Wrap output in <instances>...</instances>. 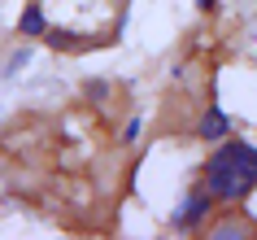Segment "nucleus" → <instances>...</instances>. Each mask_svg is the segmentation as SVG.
Wrapping results in <instances>:
<instances>
[{
    "label": "nucleus",
    "instance_id": "f257e3e1",
    "mask_svg": "<svg viewBox=\"0 0 257 240\" xmlns=\"http://www.w3.org/2000/svg\"><path fill=\"white\" fill-rule=\"evenodd\" d=\"M257 188V148L248 140H227L205 162V192L214 201H244Z\"/></svg>",
    "mask_w": 257,
    "mask_h": 240
},
{
    "label": "nucleus",
    "instance_id": "f03ea898",
    "mask_svg": "<svg viewBox=\"0 0 257 240\" xmlns=\"http://www.w3.org/2000/svg\"><path fill=\"white\" fill-rule=\"evenodd\" d=\"M209 205H214V197L205 192V188H196L183 205H179V214H175V227L179 231H192V227H201L205 218H209Z\"/></svg>",
    "mask_w": 257,
    "mask_h": 240
},
{
    "label": "nucleus",
    "instance_id": "7ed1b4c3",
    "mask_svg": "<svg viewBox=\"0 0 257 240\" xmlns=\"http://www.w3.org/2000/svg\"><path fill=\"white\" fill-rule=\"evenodd\" d=\"M44 31H48V18H44V5L31 0L27 9L18 14V35H27V40H44Z\"/></svg>",
    "mask_w": 257,
    "mask_h": 240
},
{
    "label": "nucleus",
    "instance_id": "20e7f679",
    "mask_svg": "<svg viewBox=\"0 0 257 240\" xmlns=\"http://www.w3.org/2000/svg\"><path fill=\"white\" fill-rule=\"evenodd\" d=\"M231 131V118L222 114V109H205V118H201V140H222V135Z\"/></svg>",
    "mask_w": 257,
    "mask_h": 240
},
{
    "label": "nucleus",
    "instance_id": "39448f33",
    "mask_svg": "<svg viewBox=\"0 0 257 240\" xmlns=\"http://www.w3.org/2000/svg\"><path fill=\"white\" fill-rule=\"evenodd\" d=\"M140 131H144V118H131V122H126V131H122V140H126V144H136Z\"/></svg>",
    "mask_w": 257,
    "mask_h": 240
},
{
    "label": "nucleus",
    "instance_id": "423d86ee",
    "mask_svg": "<svg viewBox=\"0 0 257 240\" xmlns=\"http://www.w3.org/2000/svg\"><path fill=\"white\" fill-rule=\"evenodd\" d=\"M196 5H201V9H205V14H209V9H214V5H218V0H196Z\"/></svg>",
    "mask_w": 257,
    "mask_h": 240
}]
</instances>
